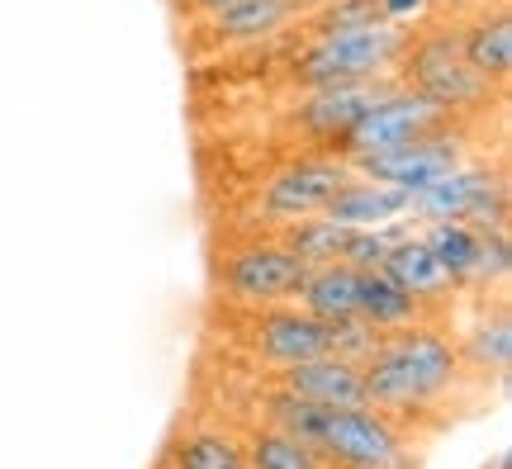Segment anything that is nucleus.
Listing matches in <instances>:
<instances>
[{
    "instance_id": "f257e3e1",
    "label": "nucleus",
    "mask_w": 512,
    "mask_h": 469,
    "mask_svg": "<svg viewBox=\"0 0 512 469\" xmlns=\"http://www.w3.org/2000/svg\"><path fill=\"white\" fill-rule=\"evenodd\" d=\"M361 375H366L370 408L399 422V417L427 413L432 403H441L456 389L460 351L432 323H413L399 332H384L380 351L361 365Z\"/></svg>"
},
{
    "instance_id": "f03ea898",
    "label": "nucleus",
    "mask_w": 512,
    "mask_h": 469,
    "mask_svg": "<svg viewBox=\"0 0 512 469\" xmlns=\"http://www.w3.org/2000/svg\"><path fill=\"white\" fill-rule=\"evenodd\" d=\"M394 76L403 86H413L418 95H427L432 105H441L456 124L484 119L498 105V95H503L465 62V53H460V19H437V24L413 29Z\"/></svg>"
},
{
    "instance_id": "7ed1b4c3",
    "label": "nucleus",
    "mask_w": 512,
    "mask_h": 469,
    "mask_svg": "<svg viewBox=\"0 0 512 469\" xmlns=\"http://www.w3.org/2000/svg\"><path fill=\"white\" fill-rule=\"evenodd\" d=\"M403 24H370V29H342V34H309L290 57V81L299 91L342 86V81H380L399 72V57L408 48Z\"/></svg>"
},
{
    "instance_id": "20e7f679",
    "label": "nucleus",
    "mask_w": 512,
    "mask_h": 469,
    "mask_svg": "<svg viewBox=\"0 0 512 469\" xmlns=\"http://www.w3.org/2000/svg\"><path fill=\"white\" fill-rule=\"evenodd\" d=\"M441 124H456V119L441 105H432L427 95H418L413 86L394 81L328 152H337L347 166H356V162H366V157H375V152L413 143V138H422V133H432V128H441Z\"/></svg>"
},
{
    "instance_id": "39448f33",
    "label": "nucleus",
    "mask_w": 512,
    "mask_h": 469,
    "mask_svg": "<svg viewBox=\"0 0 512 469\" xmlns=\"http://www.w3.org/2000/svg\"><path fill=\"white\" fill-rule=\"evenodd\" d=\"M304 275L309 271L299 266V256L280 237H247L223 261V289H228V299L252 308V313L271 304H294Z\"/></svg>"
},
{
    "instance_id": "423d86ee",
    "label": "nucleus",
    "mask_w": 512,
    "mask_h": 469,
    "mask_svg": "<svg viewBox=\"0 0 512 469\" xmlns=\"http://www.w3.org/2000/svg\"><path fill=\"white\" fill-rule=\"evenodd\" d=\"M465 157H470V124H441V128H432V133L413 138V143L375 152L366 162H356L351 171L366 176V181L394 185L403 195H413L422 185H432L437 176H446L451 166H460Z\"/></svg>"
},
{
    "instance_id": "0eeeda50",
    "label": "nucleus",
    "mask_w": 512,
    "mask_h": 469,
    "mask_svg": "<svg viewBox=\"0 0 512 469\" xmlns=\"http://www.w3.org/2000/svg\"><path fill=\"white\" fill-rule=\"evenodd\" d=\"M347 176H351V166L337 152H304V157L285 162L266 181V190H261V218L280 233L285 223L323 214V204L337 195V185L347 181Z\"/></svg>"
},
{
    "instance_id": "6e6552de",
    "label": "nucleus",
    "mask_w": 512,
    "mask_h": 469,
    "mask_svg": "<svg viewBox=\"0 0 512 469\" xmlns=\"http://www.w3.org/2000/svg\"><path fill=\"white\" fill-rule=\"evenodd\" d=\"M399 76H380V81H342V86H318V91H304V100L294 105L290 124L313 138L318 147H332L342 133H347L361 114H366L375 100H380Z\"/></svg>"
},
{
    "instance_id": "1a4fd4ad",
    "label": "nucleus",
    "mask_w": 512,
    "mask_h": 469,
    "mask_svg": "<svg viewBox=\"0 0 512 469\" xmlns=\"http://www.w3.org/2000/svg\"><path fill=\"white\" fill-rule=\"evenodd\" d=\"M508 185V176L498 171V166L489 162H465L451 166L446 176H437L432 185H422V190H413L408 195V223L418 228V223H441V218H465L475 214L479 199H489L494 190H503Z\"/></svg>"
},
{
    "instance_id": "9d476101",
    "label": "nucleus",
    "mask_w": 512,
    "mask_h": 469,
    "mask_svg": "<svg viewBox=\"0 0 512 469\" xmlns=\"http://www.w3.org/2000/svg\"><path fill=\"white\" fill-rule=\"evenodd\" d=\"M252 346L266 365H299L328 351V323L299 304H271L252 313Z\"/></svg>"
},
{
    "instance_id": "9b49d317",
    "label": "nucleus",
    "mask_w": 512,
    "mask_h": 469,
    "mask_svg": "<svg viewBox=\"0 0 512 469\" xmlns=\"http://www.w3.org/2000/svg\"><path fill=\"white\" fill-rule=\"evenodd\" d=\"M280 389L309 398V403H318V408H370L361 365L337 361V356H328V351L313 356V361L285 365V370H280Z\"/></svg>"
},
{
    "instance_id": "f8f14e48",
    "label": "nucleus",
    "mask_w": 512,
    "mask_h": 469,
    "mask_svg": "<svg viewBox=\"0 0 512 469\" xmlns=\"http://www.w3.org/2000/svg\"><path fill=\"white\" fill-rule=\"evenodd\" d=\"M380 271L389 275L403 294H413L427 313H432V308H446V304H451V294H456V280L446 275V266L432 256V247L418 237V228H413V223H408V228H403V237L389 247V256H384Z\"/></svg>"
},
{
    "instance_id": "ddd939ff",
    "label": "nucleus",
    "mask_w": 512,
    "mask_h": 469,
    "mask_svg": "<svg viewBox=\"0 0 512 469\" xmlns=\"http://www.w3.org/2000/svg\"><path fill=\"white\" fill-rule=\"evenodd\" d=\"M460 53L465 62L475 67L489 86H508L512 76V19H508V5L494 0V5H484L475 15L460 19Z\"/></svg>"
},
{
    "instance_id": "4468645a",
    "label": "nucleus",
    "mask_w": 512,
    "mask_h": 469,
    "mask_svg": "<svg viewBox=\"0 0 512 469\" xmlns=\"http://www.w3.org/2000/svg\"><path fill=\"white\" fill-rule=\"evenodd\" d=\"M290 24H299V15L285 0H233L228 10L204 19L200 29L209 38V48H256L266 38L285 34Z\"/></svg>"
},
{
    "instance_id": "2eb2a0df",
    "label": "nucleus",
    "mask_w": 512,
    "mask_h": 469,
    "mask_svg": "<svg viewBox=\"0 0 512 469\" xmlns=\"http://www.w3.org/2000/svg\"><path fill=\"white\" fill-rule=\"evenodd\" d=\"M323 218L342 223V228H384V223H403L408 218V195L394 185L366 181L351 171L347 181L337 185V195L323 204Z\"/></svg>"
},
{
    "instance_id": "dca6fc26",
    "label": "nucleus",
    "mask_w": 512,
    "mask_h": 469,
    "mask_svg": "<svg viewBox=\"0 0 512 469\" xmlns=\"http://www.w3.org/2000/svg\"><path fill=\"white\" fill-rule=\"evenodd\" d=\"M418 237L432 247L456 289H475L479 280V252H484V233L460 223V218H441V223H418Z\"/></svg>"
},
{
    "instance_id": "f3484780",
    "label": "nucleus",
    "mask_w": 512,
    "mask_h": 469,
    "mask_svg": "<svg viewBox=\"0 0 512 469\" xmlns=\"http://www.w3.org/2000/svg\"><path fill=\"white\" fill-rule=\"evenodd\" d=\"M356 285H361V271H351L342 261H332V266H313L304 275V285L294 294V304L313 313V318H323V323H337V318H351L356 313Z\"/></svg>"
},
{
    "instance_id": "a211bd4d",
    "label": "nucleus",
    "mask_w": 512,
    "mask_h": 469,
    "mask_svg": "<svg viewBox=\"0 0 512 469\" xmlns=\"http://www.w3.org/2000/svg\"><path fill=\"white\" fill-rule=\"evenodd\" d=\"M356 313H361L370 327H380V332H399V327H413L427 318V308H422L413 294H403L384 271H361Z\"/></svg>"
},
{
    "instance_id": "6ab92c4d",
    "label": "nucleus",
    "mask_w": 512,
    "mask_h": 469,
    "mask_svg": "<svg viewBox=\"0 0 512 469\" xmlns=\"http://www.w3.org/2000/svg\"><path fill=\"white\" fill-rule=\"evenodd\" d=\"M460 356L475 365L484 379L508 375V365H512V318H508V308L503 304L484 308V313H479V323L465 332V351H460Z\"/></svg>"
},
{
    "instance_id": "aec40b11",
    "label": "nucleus",
    "mask_w": 512,
    "mask_h": 469,
    "mask_svg": "<svg viewBox=\"0 0 512 469\" xmlns=\"http://www.w3.org/2000/svg\"><path fill=\"white\" fill-rule=\"evenodd\" d=\"M166 460H171V469H252L247 465V446L233 432H219V427L176 436Z\"/></svg>"
},
{
    "instance_id": "412c9836",
    "label": "nucleus",
    "mask_w": 512,
    "mask_h": 469,
    "mask_svg": "<svg viewBox=\"0 0 512 469\" xmlns=\"http://www.w3.org/2000/svg\"><path fill=\"white\" fill-rule=\"evenodd\" d=\"M275 237L299 256V266H304V271H313V266H332V261H342L351 228H342V223H332V218H323V214H313V218H299V223H285Z\"/></svg>"
},
{
    "instance_id": "4be33fe9",
    "label": "nucleus",
    "mask_w": 512,
    "mask_h": 469,
    "mask_svg": "<svg viewBox=\"0 0 512 469\" xmlns=\"http://www.w3.org/2000/svg\"><path fill=\"white\" fill-rule=\"evenodd\" d=\"M242 446H247V465L252 469H318V465H328L313 446H304L299 436L280 432L271 422H261Z\"/></svg>"
},
{
    "instance_id": "5701e85b",
    "label": "nucleus",
    "mask_w": 512,
    "mask_h": 469,
    "mask_svg": "<svg viewBox=\"0 0 512 469\" xmlns=\"http://www.w3.org/2000/svg\"><path fill=\"white\" fill-rule=\"evenodd\" d=\"M309 34H342V29H370V24H384L380 0H323L313 5L309 15Z\"/></svg>"
},
{
    "instance_id": "b1692460",
    "label": "nucleus",
    "mask_w": 512,
    "mask_h": 469,
    "mask_svg": "<svg viewBox=\"0 0 512 469\" xmlns=\"http://www.w3.org/2000/svg\"><path fill=\"white\" fill-rule=\"evenodd\" d=\"M384 332L380 327H370L361 313H351V318H337L328 323V356L337 361H351V365H366L375 351H380Z\"/></svg>"
},
{
    "instance_id": "393cba45",
    "label": "nucleus",
    "mask_w": 512,
    "mask_h": 469,
    "mask_svg": "<svg viewBox=\"0 0 512 469\" xmlns=\"http://www.w3.org/2000/svg\"><path fill=\"white\" fill-rule=\"evenodd\" d=\"M380 15L389 19V24L413 29V24H422V19L432 15V5H427V0H380Z\"/></svg>"
},
{
    "instance_id": "a878e982",
    "label": "nucleus",
    "mask_w": 512,
    "mask_h": 469,
    "mask_svg": "<svg viewBox=\"0 0 512 469\" xmlns=\"http://www.w3.org/2000/svg\"><path fill=\"white\" fill-rule=\"evenodd\" d=\"M228 5H233V0H176V10H181L185 19H214L219 15V10H228Z\"/></svg>"
},
{
    "instance_id": "bb28decb",
    "label": "nucleus",
    "mask_w": 512,
    "mask_h": 469,
    "mask_svg": "<svg viewBox=\"0 0 512 469\" xmlns=\"http://www.w3.org/2000/svg\"><path fill=\"white\" fill-rule=\"evenodd\" d=\"M427 5L451 19H465V15H475V10H484V5H494V0H427Z\"/></svg>"
},
{
    "instance_id": "cd10ccee",
    "label": "nucleus",
    "mask_w": 512,
    "mask_h": 469,
    "mask_svg": "<svg viewBox=\"0 0 512 469\" xmlns=\"http://www.w3.org/2000/svg\"><path fill=\"white\" fill-rule=\"evenodd\" d=\"M285 5H290L294 15L304 19V15H309V10H313V5H323V0H285Z\"/></svg>"
},
{
    "instance_id": "c85d7f7f",
    "label": "nucleus",
    "mask_w": 512,
    "mask_h": 469,
    "mask_svg": "<svg viewBox=\"0 0 512 469\" xmlns=\"http://www.w3.org/2000/svg\"><path fill=\"white\" fill-rule=\"evenodd\" d=\"M484 469H512V451H498V455H494V460H489V465H484Z\"/></svg>"
},
{
    "instance_id": "c756f323",
    "label": "nucleus",
    "mask_w": 512,
    "mask_h": 469,
    "mask_svg": "<svg viewBox=\"0 0 512 469\" xmlns=\"http://www.w3.org/2000/svg\"><path fill=\"white\" fill-rule=\"evenodd\" d=\"M318 469H337V465H318Z\"/></svg>"
}]
</instances>
